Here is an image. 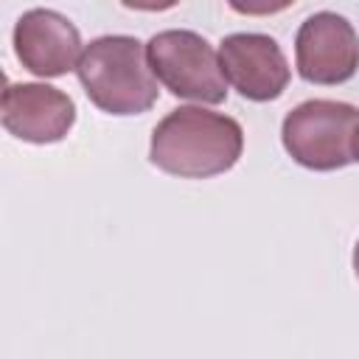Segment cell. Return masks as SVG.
<instances>
[{
	"mask_svg": "<svg viewBox=\"0 0 359 359\" xmlns=\"http://www.w3.org/2000/svg\"><path fill=\"white\" fill-rule=\"evenodd\" d=\"M79 81L87 98L109 115H140L157 101V79L137 36L107 34L93 39L79 59Z\"/></svg>",
	"mask_w": 359,
	"mask_h": 359,
	"instance_id": "obj_2",
	"label": "cell"
},
{
	"mask_svg": "<svg viewBox=\"0 0 359 359\" xmlns=\"http://www.w3.org/2000/svg\"><path fill=\"white\" fill-rule=\"evenodd\" d=\"M359 109L345 101L311 98L297 104L280 126L289 157L311 171H337L353 163V135Z\"/></svg>",
	"mask_w": 359,
	"mask_h": 359,
	"instance_id": "obj_3",
	"label": "cell"
},
{
	"mask_svg": "<svg viewBox=\"0 0 359 359\" xmlns=\"http://www.w3.org/2000/svg\"><path fill=\"white\" fill-rule=\"evenodd\" d=\"M294 62L311 84H342L359 67V34L342 14L317 11L297 28Z\"/></svg>",
	"mask_w": 359,
	"mask_h": 359,
	"instance_id": "obj_5",
	"label": "cell"
},
{
	"mask_svg": "<svg viewBox=\"0 0 359 359\" xmlns=\"http://www.w3.org/2000/svg\"><path fill=\"white\" fill-rule=\"evenodd\" d=\"M14 53L34 76L56 79L79 67L84 50L79 28L65 14L53 8H31L14 25Z\"/></svg>",
	"mask_w": 359,
	"mask_h": 359,
	"instance_id": "obj_8",
	"label": "cell"
},
{
	"mask_svg": "<svg viewBox=\"0 0 359 359\" xmlns=\"http://www.w3.org/2000/svg\"><path fill=\"white\" fill-rule=\"evenodd\" d=\"M0 118L6 132L25 143H59L76 123V104L59 87L8 81L0 98Z\"/></svg>",
	"mask_w": 359,
	"mask_h": 359,
	"instance_id": "obj_6",
	"label": "cell"
},
{
	"mask_svg": "<svg viewBox=\"0 0 359 359\" xmlns=\"http://www.w3.org/2000/svg\"><path fill=\"white\" fill-rule=\"evenodd\" d=\"M353 272H356V278H359V241H356V247H353Z\"/></svg>",
	"mask_w": 359,
	"mask_h": 359,
	"instance_id": "obj_9",
	"label": "cell"
},
{
	"mask_svg": "<svg viewBox=\"0 0 359 359\" xmlns=\"http://www.w3.org/2000/svg\"><path fill=\"white\" fill-rule=\"evenodd\" d=\"M244 151V129L236 118L205 107H177L151 132L149 160L182 180H205L230 171Z\"/></svg>",
	"mask_w": 359,
	"mask_h": 359,
	"instance_id": "obj_1",
	"label": "cell"
},
{
	"mask_svg": "<svg viewBox=\"0 0 359 359\" xmlns=\"http://www.w3.org/2000/svg\"><path fill=\"white\" fill-rule=\"evenodd\" d=\"M146 59L154 79L177 98L199 104H222L227 98V79L219 53L196 31L168 28L149 39Z\"/></svg>",
	"mask_w": 359,
	"mask_h": 359,
	"instance_id": "obj_4",
	"label": "cell"
},
{
	"mask_svg": "<svg viewBox=\"0 0 359 359\" xmlns=\"http://www.w3.org/2000/svg\"><path fill=\"white\" fill-rule=\"evenodd\" d=\"M219 62L233 90L250 101H275L289 84V62L266 34H227L219 42Z\"/></svg>",
	"mask_w": 359,
	"mask_h": 359,
	"instance_id": "obj_7",
	"label": "cell"
},
{
	"mask_svg": "<svg viewBox=\"0 0 359 359\" xmlns=\"http://www.w3.org/2000/svg\"><path fill=\"white\" fill-rule=\"evenodd\" d=\"M353 160H359V126H356V135H353Z\"/></svg>",
	"mask_w": 359,
	"mask_h": 359,
	"instance_id": "obj_10",
	"label": "cell"
}]
</instances>
